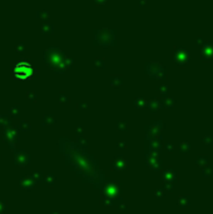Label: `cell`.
Here are the masks:
<instances>
[{
    "mask_svg": "<svg viewBox=\"0 0 213 214\" xmlns=\"http://www.w3.org/2000/svg\"><path fill=\"white\" fill-rule=\"evenodd\" d=\"M31 66L28 64V63H19L15 65V69H14V74L16 78L19 79H29L31 76Z\"/></svg>",
    "mask_w": 213,
    "mask_h": 214,
    "instance_id": "1",
    "label": "cell"
}]
</instances>
